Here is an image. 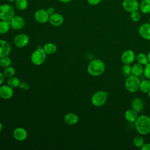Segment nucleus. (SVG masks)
<instances>
[{
  "label": "nucleus",
  "instance_id": "obj_30",
  "mask_svg": "<svg viewBox=\"0 0 150 150\" xmlns=\"http://www.w3.org/2000/svg\"><path fill=\"white\" fill-rule=\"evenodd\" d=\"M15 5L18 9L25 10L28 7V1L27 0H16Z\"/></svg>",
  "mask_w": 150,
  "mask_h": 150
},
{
  "label": "nucleus",
  "instance_id": "obj_39",
  "mask_svg": "<svg viewBox=\"0 0 150 150\" xmlns=\"http://www.w3.org/2000/svg\"><path fill=\"white\" fill-rule=\"evenodd\" d=\"M62 2H64V3H67V2H69L70 1H71L72 0H58Z\"/></svg>",
  "mask_w": 150,
  "mask_h": 150
},
{
  "label": "nucleus",
  "instance_id": "obj_29",
  "mask_svg": "<svg viewBox=\"0 0 150 150\" xmlns=\"http://www.w3.org/2000/svg\"><path fill=\"white\" fill-rule=\"evenodd\" d=\"M4 75L6 78H10L12 76H13L15 74V69L12 66H8L5 67L4 71Z\"/></svg>",
  "mask_w": 150,
  "mask_h": 150
},
{
  "label": "nucleus",
  "instance_id": "obj_5",
  "mask_svg": "<svg viewBox=\"0 0 150 150\" xmlns=\"http://www.w3.org/2000/svg\"><path fill=\"white\" fill-rule=\"evenodd\" d=\"M107 97L108 94L105 91L103 90L97 91L91 97V103L96 107H101L106 103Z\"/></svg>",
  "mask_w": 150,
  "mask_h": 150
},
{
  "label": "nucleus",
  "instance_id": "obj_9",
  "mask_svg": "<svg viewBox=\"0 0 150 150\" xmlns=\"http://www.w3.org/2000/svg\"><path fill=\"white\" fill-rule=\"evenodd\" d=\"M14 44L18 47H23L29 42V38L26 34H19L14 38Z\"/></svg>",
  "mask_w": 150,
  "mask_h": 150
},
{
  "label": "nucleus",
  "instance_id": "obj_37",
  "mask_svg": "<svg viewBox=\"0 0 150 150\" xmlns=\"http://www.w3.org/2000/svg\"><path fill=\"white\" fill-rule=\"evenodd\" d=\"M46 11H47V12L49 14V15H52V14H53L54 13V9L53 7L48 8Z\"/></svg>",
  "mask_w": 150,
  "mask_h": 150
},
{
  "label": "nucleus",
  "instance_id": "obj_28",
  "mask_svg": "<svg viewBox=\"0 0 150 150\" xmlns=\"http://www.w3.org/2000/svg\"><path fill=\"white\" fill-rule=\"evenodd\" d=\"M12 63V60L11 58L8 56H5L0 58V64L1 66L2 67H6L9 66Z\"/></svg>",
  "mask_w": 150,
  "mask_h": 150
},
{
  "label": "nucleus",
  "instance_id": "obj_15",
  "mask_svg": "<svg viewBox=\"0 0 150 150\" xmlns=\"http://www.w3.org/2000/svg\"><path fill=\"white\" fill-rule=\"evenodd\" d=\"M11 45L5 40H0V58L8 56L11 52Z\"/></svg>",
  "mask_w": 150,
  "mask_h": 150
},
{
  "label": "nucleus",
  "instance_id": "obj_17",
  "mask_svg": "<svg viewBox=\"0 0 150 150\" xmlns=\"http://www.w3.org/2000/svg\"><path fill=\"white\" fill-rule=\"evenodd\" d=\"M131 107L137 112L142 111L145 107V104L143 100L139 97H135L131 101Z\"/></svg>",
  "mask_w": 150,
  "mask_h": 150
},
{
  "label": "nucleus",
  "instance_id": "obj_8",
  "mask_svg": "<svg viewBox=\"0 0 150 150\" xmlns=\"http://www.w3.org/2000/svg\"><path fill=\"white\" fill-rule=\"evenodd\" d=\"M34 17L38 22L45 23L49 21L50 15L46 10L40 9L35 12Z\"/></svg>",
  "mask_w": 150,
  "mask_h": 150
},
{
  "label": "nucleus",
  "instance_id": "obj_6",
  "mask_svg": "<svg viewBox=\"0 0 150 150\" xmlns=\"http://www.w3.org/2000/svg\"><path fill=\"white\" fill-rule=\"evenodd\" d=\"M15 16V11L12 6L9 4L0 5V19L4 21H10Z\"/></svg>",
  "mask_w": 150,
  "mask_h": 150
},
{
  "label": "nucleus",
  "instance_id": "obj_38",
  "mask_svg": "<svg viewBox=\"0 0 150 150\" xmlns=\"http://www.w3.org/2000/svg\"><path fill=\"white\" fill-rule=\"evenodd\" d=\"M5 76L4 75V73L0 72V86H1L2 84V83L5 80Z\"/></svg>",
  "mask_w": 150,
  "mask_h": 150
},
{
  "label": "nucleus",
  "instance_id": "obj_34",
  "mask_svg": "<svg viewBox=\"0 0 150 150\" xmlns=\"http://www.w3.org/2000/svg\"><path fill=\"white\" fill-rule=\"evenodd\" d=\"M19 87L23 90H27L29 88V85L28 83L25 81H22V82H21L19 86Z\"/></svg>",
  "mask_w": 150,
  "mask_h": 150
},
{
  "label": "nucleus",
  "instance_id": "obj_25",
  "mask_svg": "<svg viewBox=\"0 0 150 150\" xmlns=\"http://www.w3.org/2000/svg\"><path fill=\"white\" fill-rule=\"evenodd\" d=\"M137 62L142 65H146L148 63L147 55L143 53H140L135 57Z\"/></svg>",
  "mask_w": 150,
  "mask_h": 150
},
{
  "label": "nucleus",
  "instance_id": "obj_40",
  "mask_svg": "<svg viewBox=\"0 0 150 150\" xmlns=\"http://www.w3.org/2000/svg\"><path fill=\"white\" fill-rule=\"evenodd\" d=\"M147 55V57H148V63H150V51L148 53Z\"/></svg>",
  "mask_w": 150,
  "mask_h": 150
},
{
  "label": "nucleus",
  "instance_id": "obj_7",
  "mask_svg": "<svg viewBox=\"0 0 150 150\" xmlns=\"http://www.w3.org/2000/svg\"><path fill=\"white\" fill-rule=\"evenodd\" d=\"M122 5L124 9L129 13L138 11L139 8L137 0H124Z\"/></svg>",
  "mask_w": 150,
  "mask_h": 150
},
{
  "label": "nucleus",
  "instance_id": "obj_32",
  "mask_svg": "<svg viewBox=\"0 0 150 150\" xmlns=\"http://www.w3.org/2000/svg\"><path fill=\"white\" fill-rule=\"evenodd\" d=\"M141 18V15L138 11H134L132 13H131V19H132V21L134 22H138L140 20Z\"/></svg>",
  "mask_w": 150,
  "mask_h": 150
},
{
  "label": "nucleus",
  "instance_id": "obj_41",
  "mask_svg": "<svg viewBox=\"0 0 150 150\" xmlns=\"http://www.w3.org/2000/svg\"><path fill=\"white\" fill-rule=\"evenodd\" d=\"M2 123L0 122V132H1V131H2Z\"/></svg>",
  "mask_w": 150,
  "mask_h": 150
},
{
  "label": "nucleus",
  "instance_id": "obj_4",
  "mask_svg": "<svg viewBox=\"0 0 150 150\" xmlns=\"http://www.w3.org/2000/svg\"><path fill=\"white\" fill-rule=\"evenodd\" d=\"M46 58V53L44 51L43 47H38L36 50H35L31 56L30 60L32 63L36 66L40 65L43 64Z\"/></svg>",
  "mask_w": 150,
  "mask_h": 150
},
{
  "label": "nucleus",
  "instance_id": "obj_27",
  "mask_svg": "<svg viewBox=\"0 0 150 150\" xmlns=\"http://www.w3.org/2000/svg\"><path fill=\"white\" fill-rule=\"evenodd\" d=\"M144 138L141 135H137L133 139V144L137 148H141V147L144 145Z\"/></svg>",
  "mask_w": 150,
  "mask_h": 150
},
{
  "label": "nucleus",
  "instance_id": "obj_33",
  "mask_svg": "<svg viewBox=\"0 0 150 150\" xmlns=\"http://www.w3.org/2000/svg\"><path fill=\"white\" fill-rule=\"evenodd\" d=\"M144 74L147 79L150 80V63H148L145 65V67L144 68Z\"/></svg>",
  "mask_w": 150,
  "mask_h": 150
},
{
  "label": "nucleus",
  "instance_id": "obj_21",
  "mask_svg": "<svg viewBox=\"0 0 150 150\" xmlns=\"http://www.w3.org/2000/svg\"><path fill=\"white\" fill-rule=\"evenodd\" d=\"M43 49L46 54H52L56 53V52L57 51L56 45L51 42H48L45 44Z\"/></svg>",
  "mask_w": 150,
  "mask_h": 150
},
{
  "label": "nucleus",
  "instance_id": "obj_19",
  "mask_svg": "<svg viewBox=\"0 0 150 150\" xmlns=\"http://www.w3.org/2000/svg\"><path fill=\"white\" fill-rule=\"evenodd\" d=\"M64 122L68 125L76 124L79 121L78 116L73 112H69L66 114L64 117Z\"/></svg>",
  "mask_w": 150,
  "mask_h": 150
},
{
  "label": "nucleus",
  "instance_id": "obj_46",
  "mask_svg": "<svg viewBox=\"0 0 150 150\" xmlns=\"http://www.w3.org/2000/svg\"><path fill=\"white\" fill-rule=\"evenodd\" d=\"M0 67H1V64H0Z\"/></svg>",
  "mask_w": 150,
  "mask_h": 150
},
{
  "label": "nucleus",
  "instance_id": "obj_22",
  "mask_svg": "<svg viewBox=\"0 0 150 150\" xmlns=\"http://www.w3.org/2000/svg\"><path fill=\"white\" fill-rule=\"evenodd\" d=\"M139 8L143 13H150V0H142L139 4Z\"/></svg>",
  "mask_w": 150,
  "mask_h": 150
},
{
  "label": "nucleus",
  "instance_id": "obj_36",
  "mask_svg": "<svg viewBox=\"0 0 150 150\" xmlns=\"http://www.w3.org/2000/svg\"><path fill=\"white\" fill-rule=\"evenodd\" d=\"M141 149L142 150H150V143H144Z\"/></svg>",
  "mask_w": 150,
  "mask_h": 150
},
{
  "label": "nucleus",
  "instance_id": "obj_42",
  "mask_svg": "<svg viewBox=\"0 0 150 150\" xmlns=\"http://www.w3.org/2000/svg\"><path fill=\"white\" fill-rule=\"evenodd\" d=\"M147 94H148V97L150 98V90L148 92V93H147Z\"/></svg>",
  "mask_w": 150,
  "mask_h": 150
},
{
  "label": "nucleus",
  "instance_id": "obj_26",
  "mask_svg": "<svg viewBox=\"0 0 150 150\" xmlns=\"http://www.w3.org/2000/svg\"><path fill=\"white\" fill-rule=\"evenodd\" d=\"M20 83H21V81L19 79L14 76L8 78V80H7V84L12 88L19 87Z\"/></svg>",
  "mask_w": 150,
  "mask_h": 150
},
{
  "label": "nucleus",
  "instance_id": "obj_10",
  "mask_svg": "<svg viewBox=\"0 0 150 150\" xmlns=\"http://www.w3.org/2000/svg\"><path fill=\"white\" fill-rule=\"evenodd\" d=\"M135 54L133 50L128 49L123 52L121 59L124 64H131L135 59Z\"/></svg>",
  "mask_w": 150,
  "mask_h": 150
},
{
  "label": "nucleus",
  "instance_id": "obj_14",
  "mask_svg": "<svg viewBox=\"0 0 150 150\" xmlns=\"http://www.w3.org/2000/svg\"><path fill=\"white\" fill-rule=\"evenodd\" d=\"M139 35L144 39L150 40V23H145L141 25L138 29Z\"/></svg>",
  "mask_w": 150,
  "mask_h": 150
},
{
  "label": "nucleus",
  "instance_id": "obj_24",
  "mask_svg": "<svg viewBox=\"0 0 150 150\" xmlns=\"http://www.w3.org/2000/svg\"><path fill=\"white\" fill-rule=\"evenodd\" d=\"M10 22L1 20L0 21V34H5L7 33L10 28Z\"/></svg>",
  "mask_w": 150,
  "mask_h": 150
},
{
  "label": "nucleus",
  "instance_id": "obj_31",
  "mask_svg": "<svg viewBox=\"0 0 150 150\" xmlns=\"http://www.w3.org/2000/svg\"><path fill=\"white\" fill-rule=\"evenodd\" d=\"M122 70L123 73L128 76L131 74V66H130V64H124L122 67Z\"/></svg>",
  "mask_w": 150,
  "mask_h": 150
},
{
  "label": "nucleus",
  "instance_id": "obj_13",
  "mask_svg": "<svg viewBox=\"0 0 150 150\" xmlns=\"http://www.w3.org/2000/svg\"><path fill=\"white\" fill-rule=\"evenodd\" d=\"M13 135L15 139L19 141H22L26 139L28 137L27 131L22 127L15 128L13 132Z\"/></svg>",
  "mask_w": 150,
  "mask_h": 150
},
{
  "label": "nucleus",
  "instance_id": "obj_2",
  "mask_svg": "<svg viewBox=\"0 0 150 150\" xmlns=\"http://www.w3.org/2000/svg\"><path fill=\"white\" fill-rule=\"evenodd\" d=\"M105 64L100 59L91 60L87 66V71L92 76H101L105 71Z\"/></svg>",
  "mask_w": 150,
  "mask_h": 150
},
{
  "label": "nucleus",
  "instance_id": "obj_12",
  "mask_svg": "<svg viewBox=\"0 0 150 150\" xmlns=\"http://www.w3.org/2000/svg\"><path fill=\"white\" fill-rule=\"evenodd\" d=\"M14 91L9 85H2L0 87V97L5 100L10 99L13 96Z\"/></svg>",
  "mask_w": 150,
  "mask_h": 150
},
{
  "label": "nucleus",
  "instance_id": "obj_18",
  "mask_svg": "<svg viewBox=\"0 0 150 150\" xmlns=\"http://www.w3.org/2000/svg\"><path fill=\"white\" fill-rule=\"evenodd\" d=\"M138 117V112H137L132 108L127 110L124 113L125 119L129 122H135L137 120Z\"/></svg>",
  "mask_w": 150,
  "mask_h": 150
},
{
  "label": "nucleus",
  "instance_id": "obj_11",
  "mask_svg": "<svg viewBox=\"0 0 150 150\" xmlns=\"http://www.w3.org/2000/svg\"><path fill=\"white\" fill-rule=\"evenodd\" d=\"M11 26L15 30H21L25 26V20L20 16H14L9 21Z\"/></svg>",
  "mask_w": 150,
  "mask_h": 150
},
{
  "label": "nucleus",
  "instance_id": "obj_1",
  "mask_svg": "<svg viewBox=\"0 0 150 150\" xmlns=\"http://www.w3.org/2000/svg\"><path fill=\"white\" fill-rule=\"evenodd\" d=\"M135 127L140 135L148 134L150 132V117L146 115L138 116L135 122Z\"/></svg>",
  "mask_w": 150,
  "mask_h": 150
},
{
  "label": "nucleus",
  "instance_id": "obj_44",
  "mask_svg": "<svg viewBox=\"0 0 150 150\" xmlns=\"http://www.w3.org/2000/svg\"><path fill=\"white\" fill-rule=\"evenodd\" d=\"M149 23H150V18H149Z\"/></svg>",
  "mask_w": 150,
  "mask_h": 150
},
{
  "label": "nucleus",
  "instance_id": "obj_45",
  "mask_svg": "<svg viewBox=\"0 0 150 150\" xmlns=\"http://www.w3.org/2000/svg\"><path fill=\"white\" fill-rule=\"evenodd\" d=\"M149 45H150V40H149Z\"/></svg>",
  "mask_w": 150,
  "mask_h": 150
},
{
  "label": "nucleus",
  "instance_id": "obj_20",
  "mask_svg": "<svg viewBox=\"0 0 150 150\" xmlns=\"http://www.w3.org/2000/svg\"><path fill=\"white\" fill-rule=\"evenodd\" d=\"M143 65L137 63L131 66V74L136 76L137 77L140 76L144 73Z\"/></svg>",
  "mask_w": 150,
  "mask_h": 150
},
{
  "label": "nucleus",
  "instance_id": "obj_43",
  "mask_svg": "<svg viewBox=\"0 0 150 150\" xmlns=\"http://www.w3.org/2000/svg\"><path fill=\"white\" fill-rule=\"evenodd\" d=\"M7 1H9V2H14V1H15L16 0H7Z\"/></svg>",
  "mask_w": 150,
  "mask_h": 150
},
{
  "label": "nucleus",
  "instance_id": "obj_16",
  "mask_svg": "<svg viewBox=\"0 0 150 150\" xmlns=\"http://www.w3.org/2000/svg\"><path fill=\"white\" fill-rule=\"evenodd\" d=\"M49 21L50 23V24L52 25L53 26H59L63 24L64 21V18L61 14L57 13H54L53 14L50 15Z\"/></svg>",
  "mask_w": 150,
  "mask_h": 150
},
{
  "label": "nucleus",
  "instance_id": "obj_23",
  "mask_svg": "<svg viewBox=\"0 0 150 150\" xmlns=\"http://www.w3.org/2000/svg\"><path fill=\"white\" fill-rule=\"evenodd\" d=\"M139 90L144 93H148L150 90V80L149 79L142 80L139 84Z\"/></svg>",
  "mask_w": 150,
  "mask_h": 150
},
{
  "label": "nucleus",
  "instance_id": "obj_35",
  "mask_svg": "<svg viewBox=\"0 0 150 150\" xmlns=\"http://www.w3.org/2000/svg\"><path fill=\"white\" fill-rule=\"evenodd\" d=\"M102 0H87V2L89 4L91 5H96L101 2Z\"/></svg>",
  "mask_w": 150,
  "mask_h": 150
},
{
  "label": "nucleus",
  "instance_id": "obj_3",
  "mask_svg": "<svg viewBox=\"0 0 150 150\" xmlns=\"http://www.w3.org/2000/svg\"><path fill=\"white\" fill-rule=\"evenodd\" d=\"M141 80L139 77L131 74L127 76L125 81V87L130 93H135L139 90Z\"/></svg>",
  "mask_w": 150,
  "mask_h": 150
}]
</instances>
